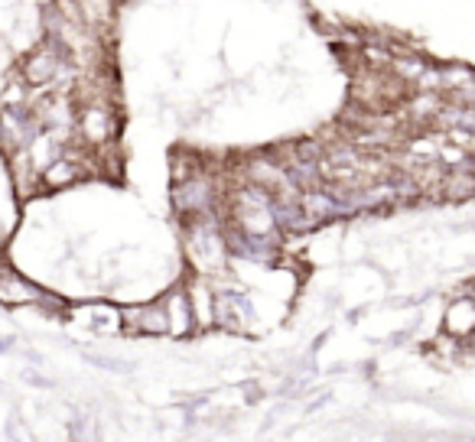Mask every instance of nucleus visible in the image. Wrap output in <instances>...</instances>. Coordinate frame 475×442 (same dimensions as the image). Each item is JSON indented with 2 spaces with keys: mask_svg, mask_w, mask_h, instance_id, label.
<instances>
[{
  "mask_svg": "<svg viewBox=\"0 0 475 442\" xmlns=\"http://www.w3.org/2000/svg\"><path fill=\"white\" fill-rule=\"evenodd\" d=\"M215 199H218V186H215L212 172L195 170L189 166L186 176H176V186H172V205L180 215H209L215 211Z\"/></svg>",
  "mask_w": 475,
  "mask_h": 442,
  "instance_id": "obj_2",
  "label": "nucleus"
},
{
  "mask_svg": "<svg viewBox=\"0 0 475 442\" xmlns=\"http://www.w3.org/2000/svg\"><path fill=\"white\" fill-rule=\"evenodd\" d=\"M124 329L137 332V335H166V316H163L160 300L147 302V306H134L121 316Z\"/></svg>",
  "mask_w": 475,
  "mask_h": 442,
  "instance_id": "obj_6",
  "label": "nucleus"
},
{
  "mask_svg": "<svg viewBox=\"0 0 475 442\" xmlns=\"http://www.w3.org/2000/svg\"><path fill=\"white\" fill-rule=\"evenodd\" d=\"M186 251L199 267V273H212L225 267L228 244H225V225L215 211L189 218V225H186Z\"/></svg>",
  "mask_w": 475,
  "mask_h": 442,
  "instance_id": "obj_1",
  "label": "nucleus"
},
{
  "mask_svg": "<svg viewBox=\"0 0 475 442\" xmlns=\"http://www.w3.org/2000/svg\"><path fill=\"white\" fill-rule=\"evenodd\" d=\"M79 137L85 141V147H104V143H111L114 131H118V124H114V110H111V101H88L85 108L75 114V124H72Z\"/></svg>",
  "mask_w": 475,
  "mask_h": 442,
  "instance_id": "obj_3",
  "label": "nucleus"
},
{
  "mask_svg": "<svg viewBox=\"0 0 475 442\" xmlns=\"http://www.w3.org/2000/svg\"><path fill=\"white\" fill-rule=\"evenodd\" d=\"M160 306H163V316H166V335L182 339V335H189V332L195 329L186 286H172V290L160 300Z\"/></svg>",
  "mask_w": 475,
  "mask_h": 442,
  "instance_id": "obj_5",
  "label": "nucleus"
},
{
  "mask_svg": "<svg viewBox=\"0 0 475 442\" xmlns=\"http://www.w3.org/2000/svg\"><path fill=\"white\" fill-rule=\"evenodd\" d=\"M251 302L248 296L238 290H215V309H212V322L215 325H222V329H232V332H241L251 325Z\"/></svg>",
  "mask_w": 475,
  "mask_h": 442,
  "instance_id": "obj_4",
  "label": "nucleus"
},
{
  "mask_svg": "<svg viewBox=\"0 0 475 442\" xmlns=\"http://www.w3.org/2000/svg\"><path fill=\"white\" fill-rule=\"evenodd\" d=\"M186 296H189V309H193V322L195 325H215L212 322V309H215V290L209 286L205 273H199L189 286H186Z\"/></svg>",
  "mask_w": 475,
  "mask_h": 442,
  "instance_id": "obj_7",
  "label": "nucleus"
}]
</instances>
